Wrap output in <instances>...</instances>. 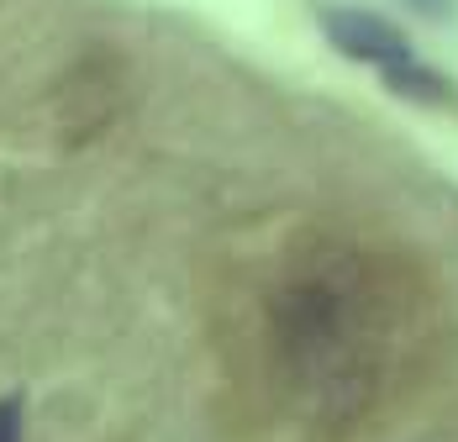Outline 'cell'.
I'll use <instances>...</instances> for the list:
<instances>
[{
    "label": "cell",
    "mask_w": 458,
    "mask_h": 442,
    "mask_svg": "<svg viewBox=\"0 0 458 442\" xmlns=\"http://www.w3.org/2000/svg\"><path fill=\"white\" fill-rule=\"evenodd\" d=\"M317 21H321V32H327V43L337 47L343 58L374 64L379 74H390V69H401V64L416 58L411 43H406V32L390 27L385 16L364 11V5H321Z\"/></svg>",
    "instance_id": "cell-1"
},
{
    "label": "cell",
    "mask_w": 458,
    "mask_h": 442,
    "mask_svg": "<svg viewBox=\"0 0 458 442\" xmlns=\"http://www.w3.org/2000/svg\"><path fill=\"white\" fill-rule=\"evenodd\" d=\"M21 395H5L0 400V442H21Z\"/></svg>",
    "instance_id": "cell-2"
},
{
    "label": "cell",
    "mask_w": 458,
    "mask_h": 442,
    "mask_svg": "<svg viewBox=\"0 0 458 442\" xmlns=\"http://www.w3.org/2000/svg\"><path fill=\"white\" fill-rule=\"evenodd\" d=\"M416 11H427V16H454V0H411Z\"/></svg>",
    "instance_id": "cell-3"
}]
</instances>
